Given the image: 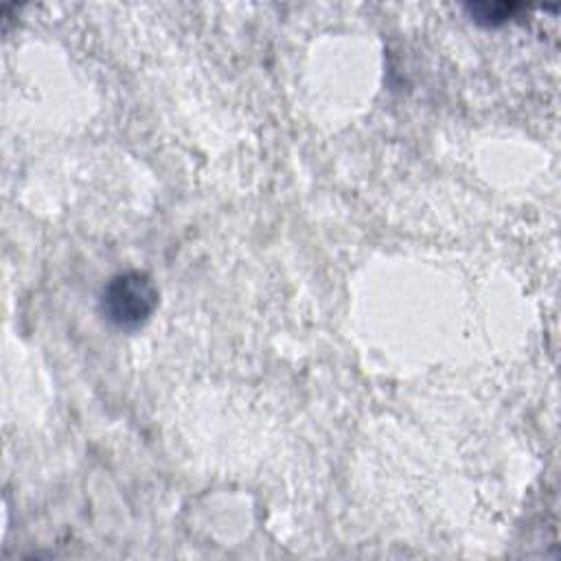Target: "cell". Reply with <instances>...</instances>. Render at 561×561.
Here are the masks:
<instances>
[{
    "label": "cell",
    "instance_id": "cell-1",
    "mask_svg": "<svg viewBox=\"0 0 561 561\" xmlns=\"http://www.w3.org/2000/svg\"><path fill=\"white\" fill-rule=\"evenodd\" d=\"M158 307V287L147 272L127 270L112 276L99 298V309L118 329H136Z\"/></svg>",
    "mask_w": 561,
    "mask_h": 561
},
{
    "label": "cell",
    "instance_id": "cell-2",
    "mask_svg": "<svg viewBox=\"0 0 561 561\" xmlns=\"http://www.w3.org/2000/svg\"><path fill=\"white\" fill-rule=\"evenodd\" d=\"M465 9L471 13L476 22L495 26V24H502L506 18H511L513 11L519 7L511 2H469L465 4Z\"/></svg>",
    "mask_w": 561,
    "mask_h": 561
}]
</instances>
